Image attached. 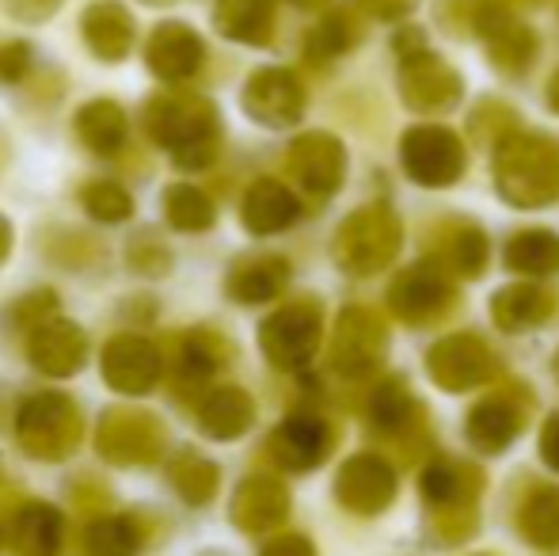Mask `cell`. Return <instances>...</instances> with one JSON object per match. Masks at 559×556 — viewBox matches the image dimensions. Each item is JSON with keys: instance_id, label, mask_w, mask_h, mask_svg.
Listing matches in <instances>:
<instances>
[{"instance_id": "1", "label": "cell", "mask_w": 559, "mask_h": 556, "mask_svg": "<svg viewBox=\"0 0 559 556\" xmlns=\"http://www.w3.org/2000/svg\"><path fill=\"white\" fill-rule=\"evenodd\" d=\"M145 134L168 149L176 168L202 171L222 149V115L199 92H160L145 104Z\"/></svg>"}, {"instance_id": "2", "label": "cell", "mask_w": 559, "mask_h": 556, "mask_svg": "<svg viewBox=\"0 0 559 556\" xmlns=\"http://www.w3.org/2000/svg\"><path fill=\"white\" fill-rule=\"evenodd\" d=\"M499 191L518 206H545L559 199V145L540 134H518L495 156Z\"/></svg>"}, {"instance_id": "3", "label": "cell", "mask_w": 559, "mask_h": 556, "mask_svg": "<svg viewBox=\"0 0 559 556\" xmlns=\"http://www.w3.org/2000/svg\"><path fill=\"white\" fill-rule=\"evenodd\" d=\"M320 328H324L320 301L297 297V301L274 309L271 317L259 324V347H263L266 363L278 366V370H301V366L312 363V355H317Z\"/></svg>"}, {"instance_id": "4", "label": "cell", "mask_w": 559, "mask_h": 556, "mask_svg": "<svg viewBox=\"0 0 559 556\" xmlns=\"http://www.w3.org/2000/svg\"><path fill=\"white\" fill-rule=\"evenodd\" d=\"M400 225L384 206L358 210L335 233V263L346 275H373L396 256Z\"/></svg>"}, {"instance_id": "5", "label": "cell", "mask_w": 559, "mask_h": 556, "mask_svg": "<svg viewBox=\"0 0 559 556\" xmlns=\"http://www.w3.org/2000/svg\"><path fill=\"white\" fill-rule=\"evenodd\" d=\"M20 438L38 458H66L81 438V412L66 393H35L20 409Z\"/></svg>"}, {"instance_id": "6", "label": "cell", "mask_w": 559, "mask_h": 556, "mask_svg": "<svg viewBox=\"0 0 559 556\" xmlns=\"http://www.w3.org/2000/svg\"><path fill=\"white\" fill-rule=\"evenodd\" d=\"M99 366H104V381L115 389V393H153V386L164 374V358L160 347H156L148 335L138 332H118L104 343V355H99Z\"/></svg>"}, {"instance_id": "7", "label": "cell", "mask_w": 559, "mask_h": 556, "mask_svg": "<svg viewBox=\"0 0 559 556\" xmlns=\"http://www.w3.org/2000/svg\"><path fill=\"white\" fill-rule=\"evenodd\" d=\"M145 66L156 81L187 84L206 66V43L191 23H156L145 38Z\"/></svg>"}, {"instance_id": "8", "label": "cell", "mask_w": 559, "mask_h": 556, "mask_svg": "<svg viewBox=\"0 0 559 556\" xmlns=\"http://www.w3.org/2000/svg\"><path fill=\"white\" fill-rule=\"evenodd\" d=\"M243 111L259 122V127H294L305 115V88L289 69H255L243 84Z\"/></svg>"}, {"instance_id": "9", "label": "cell", "mask_w": 559, "mask_h": 556, "mask_svg": "<svg viewBox=\"0 0 559 556\" xmlns=\"http://www.w3.org/2000/svg\"><path fill=\"white\" fill-rule=\"evenodd\" d=\"M404 168L412 171L415 184L445 187L464 171V149L456 134L445 127H415L404 138Z\"/></svg>"}, {"instance_id": "10", "label": "cell", "mask_w": 559, "mask_h": 556, "mask_svg": "<svg viewBox=\"0 0 559 556\" xmlns=\"http://www.w3.org/2000/svg\"><path fill=\"white\" fill-rule=\"evenodd\" d=\"M27 358L35 363V370L50 374V378H73L84 370V358H88V335L76 320L50 317L27 332Z\"/></svg>"}, {"instance_id": "11", "label": "cell", "mask_w": 559, "mask_h": 556, "mask_svg": "<svg viewBox=\"0 0 559 556\" xmlns=\"http://www.w3.org/2000/svg\"><path fill=\"white\" fill-rule=\"evenodd\" d=\"M384 347H389V335H384V324L369 309H346L338 317L332 340V363L338 374L361 378V374L377 370Z\"/></svg>"}, {"instance_id": "12", "label": "cell", "mask_w": 559, "mask_h": 556, "mask_svg": "<svg viewBox=\"0 0 559 556\" xmlns=\"http://www.w3.org/2000/svg\"><path fill=\"white\" fill-rule=\"evenodd\" d=\"M286 168H289V176L297 179V187H305L309 194L324 199V194H332L335 187L343 184L346 156H343V145H338L332 134H305L289 145Z\"/></svg>"}, {"instance_id": "13", "label": "cell", "mask_w": 559, "mask_h": 556, "mask_svg": "<svg viewBox=\"0 0 559 556\" xmlns=\"http://www.w3.org/2000/svg\"><path fill=\"white\" fill-rule=\"evenodd\" d=\"M392 309L407 324H430L453 309V286L438 268H412L392 286Z\"/></svg>"}, {"instance_id": "14", "label": "cell", "mask_w": 559, "mask_h": 556, "mask_svg": "<svg viewBox=\"0 0 559 556\" xmlns=\"http://www.w3.org/2000/svg\"><path fill=\"white\" fill-rule=\"evenodd\" d=\"M81 35L99 61L115 66V61H122L133 50L138 23H133L130 8L118 4V0H92L81 15Z\"/></svg>"}, {"instance_id": "15", "label": "cell", "mask_w": 559, "mask_h": 556, "mask_svg": "<svg viewBox=\"0 0 559 556\" xmlns=\"http://www.w3.org/2000/svg\"><path fill=\"white\" fill-rule=\"evenodd\" d=\"M289 263L274 252L240 256L225 275V294L240 305H266L286 289Z\"/></svg>"}, {"instance_id": "16", "label": "cell", "mask_w": 559, "mask_h": 556, "mask_svg": "<svg viewBox=\"0 0 559 556\" xmlns=\"http://www.w3.org/2000/svg\"><path fill=\"white\" fill-rule=\"evenodd\" d=\"M491 374L495 358L487 355V347L476 335H453V340H442L430 351V378L445 389L476 386V381L491 378Z\"/></svg>"}, {"instance_id": "17", "label": "cell", "mask_w": 559, "mask_h": 556, "mask_svg": "<svg viewBox=\"0 0 559 556\" xmlns=\"http://www.w3.org/2000/svg\"><path fill=\"white\" fill-rule=\"evenodd\" d=\"M297 214H301V202L278 179H255L240 206V222L251 237H274V233L289 229L297 222Z\"/></svg>"}, {"instance_id": "18", "label": "cell", "mask_w": 559, "mask_h": 556, "mask_svg": "<svg viewBox=\"0 0 559 556\" xmlns=\"http://www.w3.org/2000/svg\"><path fill=\"white\" fill-rule=\"evenodd\" d=\"M461 96L456 73L435 54H415L404 66V99L415 111H445Z\"/></svg>"}, {"instance_id": "19", "label": "cell", "mask_w": 559, "mask_h": 556, "mask_svg": "<svg viewBox=\"0 0 559 556\" xmlns=\"http://www.w3.org/2000/svg\"><path fill=\"white\" fill-rule=\"evenodd\" d=\"M99 446H104L107 458L115 461H145L160 446V427L153 416L133 409H115L107 412L104 430H99Z\"/></svg>"}, {"instance_id": "20", "label": "cell", "mask_w": 559, "mask_h": 556, "mask_svg": "<svg viewBox=\"0 0 559 556\" xmlns=\"http://www.w3.org/2000/svg\"><path fill=\"white\" fill-rule=\"evenodd\" d=\"M76 141L96 156H115L122 153L126 134H130V119H126L122 104L115 99H88L73 119Z\"/></svg>"}, {"instance_id": "21", "label": "cell", "mask_w": 559, "mask_h": 556, "mask_svg": "<svg viewBox=\"0 0 559 556\" xmlns=\"http://www.w3.org/2000/svg\"><path fill=\"white\" fill-rule=\"evenodd\" d=\"M228 358H233V343H228L217 328H191V332H183L176 343V374L187 386L214 378Z\"/></svg>"}, {"instance_id": "22", "label": "cell", "mask_w": 559, "mask_h": 556, "mask_svg": "<svg viewBox=\"0 0 559 556\" xmlns=\"http://www.w3.org/2000/svg\"><path fill=\"white\" fill-rule=\"evenodd\" d=\"M214 27L243 46H266L274 38V0H217Z\"/></svg>"}, {"instance_id": "23", "label": "cell", "mask_w": 559, "mask_h": 556, "mask_svg": "<svg viewBox=\"0 0 559 556\" xmlns=\"http://www.w3.org/2000/svg\"><path fill=\"white\" fill-rule=\"evenodd\" d=\"M556 312V297L540 286H510L491 301V317L507 332H525V328L545 324Z\"/></svg>"}, {"instance_id": "24", "label": "cell", "mask_w": 559, "mask_h": 556, "mask_svg": "<svg viewBox=\"0 0 559 556\" xmlns=\"http://www.w3.org/2000/svg\"><path fill=\"white\" fill-rule=\"evenodd\" d=\"M164 222L176 233H206L214 229L217 210L202 187L194 184H171L164 187Z\"/></svg>"}, {"instance_id": "25", "label": "cell", "mask_w": 559, "mask_h": 556, "mask_svg": "<svg viewBox=\"0 0 559 556\" xmlns=\"http://www.w3.org/2000/svg\"><path fill=\"white\" fill-rule=\"evenodd\" d=\"M525 404H530V397H522V389H507V393L479 404V409L472 412V435H479V430L487 427V435L479 438V446H495V450L507 446L510 435L518 430V423H522Z\"/></svg>"}, {"instance_id": "26", "label": "cell", "mask_w": 559, "mask_h": 556, "mask_svg": "<svg viewBox=\"0 0 559 556\" xmlns=\"http://www.w3.org/2000/svg\"><path fill=\"white\" fill-rule=\"evenodd\" d=\"M251 416H255V409H251V397L243 393V389L236 386H225V389H214V393L202 401V430L214 438H233L240 435L243 427L251 423Z\"/></svg>"}, {"instance_id": "27", "label": "cell", "mask_w": 559, "mask_h": 556, "mask_svg": "<svg viewBox=\"0 0 559 556\" xmlns=\"http://www.w3.org/2000/svg\"><path fill=\"white\" fill-rule=\"evenodd\" d=\"M438 263L456 275L476 279L487 263V240L479 229L472 225H449V229H438Z\"/></svg>"}, {"instance_id": "28", "label": "cell", "mask_w": 559, "mask_h": 556, "mask_svg": "<svg viewBox=\"0 0 559 556\" xmlns=\"http://www.w3.org/2000/svg\"><path fill=\"white\" fill-rule=\"evenodd\" d=\"M507 268L518 275H552L559 271V237L545 229L518 233L507 245Z\"/></svg>"}, {"instance_id": "29", "label": "cell", "mask_w": 559, "mask_h": 556, "mask_svg": "<svg viewBox=\"0 0 559 556\" xmlns=\"http://www.w3.org/2000/svg\"><path fill=\"white\" fill-rule=\"evenodd\" d=\"M274 450H278V458L286 461V465H312V461L324 458L328 450V430L320 419H289L286 427L274 435Z\"/></svg>"}, {"instance_id": "30", "label": "cell", "mask_w": 559, "mask_h": 556, "mask_svg": "<svg viewBox=\"0 0 559 556\" xmlns=\"http://www.w3.org/2000/svg\"><path fill=\"white\" fill-rule=\"evenodd\" d=\"M491 61L495 66H502V69H525L530 66V54H533V35L522 27V23H514L507 15V8H495V23H491Z\"/></svg>"}, {"instance_id": "31", "label": "cell", "mask_w": 559, "mask_h": 556, "mask_svg": "<svg viewBox=\"0 0 559 556\" xmlns=\"http://www.w3.org/2000/svg\"><path fill=\"white\" fill-rule=\"evenodd\" d=\"M81 206L92 222L99 225H122L133 217V194L115 179H96L81 191Z\"/></svg>"}, {"instance_id": "32", "label": "cell", "mask_w": 559, "mask_h": 556, "mask_svg": "<svg viewBox=\"0 0 559 556\" xmlns=\"http://www.w3.org/2000/svg\"><path fill=\"white\" fill-rule=\"evenodd\" d=\"M354 38H358V31H354L350 15L335 12L332 20H324V23H320V27L309 35V58H317V61L335 58V54L350 50Z\"/></svg>"}, {"instance_id": "33", "label": "cell", "mask_w": 559, "mask_h": 556, "mask_svg": "<svg viewBox=\"0 0 559 556\" xmlns=\"http://www.w3.org/2000/svg\"><path fill=\"white\" fill-rule=\"evenodd\" d=\"M126 260H130V268L138 271V275H168L171 268V252L160 245V237L156 233H138V237L130 240V248H126Z\"/></svg>"}, {"instance_id": "34", "label": "cell", "mask_w": 559, "mask_h": 556, "mask_svg": "<svg viewBox=\"0 0 559 556\" xmlns=\"http://www.w3.org/2000/svg\"><path fill=\"white\" fill-rule=\"evenodd\" d=\"M50 317H58V294H53V289H38V294L20 297V305H15V320H23L27 332Z\"/></svg>"}, {"instance_id": "35", "label": "cell", "mask_w": 559, "mask_h": 556, "mask_svg": "<svg viewBox=\"0 0 559 556\" xmlns=\"http://www.w3.org/2000/svg\"><path fill=\"white\" fill-rule=\"evenodd\" d=\"M31 69V46L27 43H0V81L20 84Z\"/></svg>"}, {"instance_id": "36", "label": "cell", "mask_w": 559, "mask_h": 556, "mask_svg": "<svg viewBox=\"0 0 559 556\" xmlns=\"http://www.w3.org/2000/svg\"><path fill=\"white\" fill-rule=\"evenodd\" d=\"M61 4H66V0H4L8 15H12V20H20V23L50 20V15L58 12Z\"/></svg>"}, {"instance_id": "37", "label": "cell", "mask_w": 559, "mask_h": 556, "mask_svg": "<svg viewBox=\"0 0 559 556\" xmlns=\"http://www.w3.org/2000/svg\"><path fill=\"white\" fill-rule=\"evenodd\" d=\"M358 4L366 8L369 15H377V20H396L407 8H415V0H358Z\"/></svg>"}, {"instance_id": "38", "label": "cell", "mask_w": 559, "mask_h": 556, "mask_svg": "<svg viewBox=\"0 0 559 556\" xmlns=\"http://www.w3.org/2000/svg\"><path fill=\"white\" fill-rule=\"evenodd\" d=\"M12 240H15L12 222H8V217L0 214V268H4V260H8V256H12Z\"/></svg>"}, {"instance_id": "39", "label": "cell", "mask_w": 559, "mask_h": 556, "mask_svg": "<svg viewBox=\"0 0 559 556\" xmlns=\"http://www.w3.org/2000/svg\"><path fill=\"white\" fill-rule=\"evenodd\" d=\"M545 453L552 465H559V416L548 423V430H545Z\"/></svg>"}, {"instance_id": "40", "label": "cell", "mask_w": 559, "mask_h": 556, "mask_svg": "<svg viewBox=\"0 0 559 556\" xmlns=\"http://www.w3.org/2000/svg\"><path fill=\"white\" fill-rule=\"evenodd\" d=\"M548 104H552L556 111H559V73L552 76V92H548Z\"/></svg>"}, {"instance_id": "41", "label": "cell", "mask_w": 559, "mask_h": 556, "mask_svg": "<svg viewBox=\"0 0 559 556\" xmlns=\"http://www.w3.org/2000/svg\"><path fill=\"white\" fill-rule=\"evenodd\" d=\"M294 4H301V8H320V4H328V0H294Z\"/></svg>"}, {"instance_id": "42", "label": "cell", "mask_w": 559, "mask_h": 556, "mask_svg": "<svg viewBox=\"0 0 559 556\" xmlns=\"http://www.w3.org/2000/svg\"><path fill=\"white\" fill-rule=\"evenodd\" d=\"M145 4H171V0H145Z\"/></svg>"}, {"instance_id": "43", "label": "cell", "mask_w": 559, "mask_h": 556, "mask_svg": "<svg viewBox=\"0 0 559 556\" xmlns=\"http://www.w3.org/2000/svg\"><path fill=\"white\" fill-rule=\"evenodd\" d=\"M556 374H559V358H556Z\"/></svg>"}]
</instances>
